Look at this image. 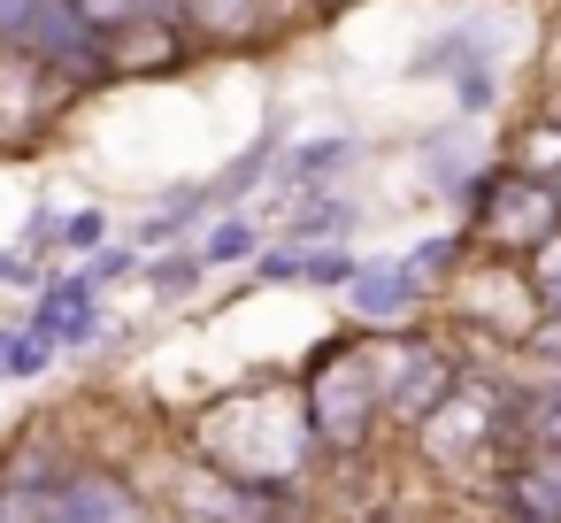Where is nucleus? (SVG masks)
Returning <instances> with one entry per match:
<instances>
[{"label": "nucleus", "instance_id": "obj_1", "mask_svg": "<svg viewBox=\"0 0 561 523\" xmlns=\"http://www.w3.org/2000/svg\"><path fill=\"white\" fill-rule=\"evenodd\" d=\"M300 416H308V439L316 454L346 462L377 439L385 423V385H377V362L369 346H346V339H323L300 369Z\"/></svg>", "mask_w": 561, "mask_h": 523}, {"label": "nucleus", "instance_id": "obj_2", "mask_svg": "<svg viewBox=\"0 0 561 523\" xmlns=\"http://www.w3.org/2000/svg\"><path fill=\"white\" fill-rule=\"evenodd\" d=\"M16 55L55 86V93H78V86H101L116 70V32L85 9V0H39L16 32Z\"/></svg>", "mask_w": 561, "mask_h": 523}, {"label": "nucleus", "instance_id": "obj_3", "mask_svg": "<svg viewBox=\"0 0 561 523\" xmlns=\"http://www.w3.org/2000/svg\"><path fill=\"white\" fill-rule=\"evenodd\" d=\"M561 231V193L553 178H530V170H492L477 178V239L484 247H507V254H530L538 239Z\"/></svg>", "mask_w": 561, "mask_h": 523}, {"label": "nucleus", "instance_id": "obj_4", "mask_svg": "<svg viewBox=\"0 0 561 523\" xmlns=\"http://www.w3.org/2000/svg\"><path fill=\"white\" fill-rule=\"evenodd\" d=\"M369 362H377V385H385V416L392 423H431L446 408V393L461 385V362L446 346H423V339H392L385 331L369 346Z\"/></svg>", "mask_w": 561, "mask_h": 523}, {"label": "nucleus", "instance_id": "obj_5", "mask_svg": "<svg viewBox=\"0 0 561 523\" xmlns=\"http://www.w3.org/2000/svg\"><path fill=\"white\" fill-rule=\"evenodd\" d=\"M47 523H162V515L147 508V492H139L124 469H108V462H78V469L55 477Z\"/></svg>", "mask_w": 561, "mask_h": 523}, {"label": "nucleus", "instance_id": "obj_6", "mask_svg": "<svg viewBox=\"0 0 561 523\" xmlns=\"http://www.w3.org/2000/svg\"><path fill=\"white\" fill-rule=\"evenodd\" d=\"M346 300H354V316H362L369 331H400V323H415V316H423L431 285L415 277V262H408V254H400V262H354Z\"/></svg>", "mask_w": 561, "mask_h": 523}, {"label": "nucleus", "instance_id": "obj_7", "mask_svg": "<svg viewBox=\"0 0 561 523\" xmlns=\"http://www.w3.org/2000/svg\"><path fill=\"white\" fill-rule=\"evenodd\" d=\"M32 331H39V339H55V346H85V339L101 331V277H93V270H70V277L39 285Z\"/></svg>", "mask_w": 561, "mask_h": 523}, {"label": "nucleus", "instance_id": "obj_8", "mask_svg": "<svg viewBox=\"0 0 561 523\" xmlns=\"http://www.w3.org/2000/svg\"><path fill=\"white\" fill-rule=\"evenodd\" d=\"M346 155H354V147H346L339 132H331V139H293V147H285V162H277L270 178H277V185H293V193H316L323 178H339V170H346Z\"/></svg>", "mask_w": 561, "mask_h": 523}, {"label": "nucleus", "instance_id": "obj_9", "mask_svg": "<svg viewBox=\"0 0 561 523\" xmlns=\"http://www.w3.org/2000/svg\"><path fill=\"white\" fill-rule=\"evenodd\" d=\"M254 24H262V0H185V32H193V39L231 47V39H247Z\"/></svg>", "mask_w": 561, "mask_h": 523}, {"label": "nucleus", "instance_id": "obj_10", "mask_svg": "<svg viewBox=\"0 0 561 523\" xmlns=\"http://www.w3.org/2000/svg\"><path fill=\"white\" fill-rule=\"evenodd\" d=\"M262 254V224L247 216V208H224L216 224H208V239H201V262L208 270H231V262H254Z\"/></svg>", "mask_w": 561, "mask_h": 523}, {"label": "nucleus", "instance_id": "obj_11", "mask_svg": "<svg viewBox=\"0 0 561 523\" xmlns=\"http://www.w3.org/2000/svg\"><path fill=\"white\" fill-rule=\"evenodd\" d=\"M55 369V339H39L32 323L24 331H0V385H32Z\"/></svg>", "mask_w": 561, "mask_h": 523}, {"label": "nucleus", "instance_id": "obj_12", "mask_svg": "<svg viewBox=\"0 0 561 523\" xmlns=\"http://www.w3.org/2000/svg\"><path fill=\"white\" fill-rule=\"evenodd\" d=\"M507 170L553 178V170H561V116H538V124H523V139L507 147Z\"/></svg>", "mask_w": 561, "mask_h": 523}, {"label": "nucleus", "instance_id": "obj_13", "mask_svg": "<svg viewBox=\"0 0 561 523\" xmlns=\"http://www.w3.org/2000/svg\"><path fill=\"white\" fill-rule=\"evenodd\" d=\"M339 231H346V201H339V193H308V201L293 208V224H285L293 247H316V239H339Z\"/></svg>", "mask_w": 561, "mask_h": 523}, {"label": "nucleus", "instance_id": "obj_14", "mask_svg": "<svg viewBox=\"0 0 561 523\" xmlns=\"http://www.w3.org/2000/svg\"><path fill=\"white\" fill-rule=\"evenodd\" d=\"M530 293H538L546 316H561V231L530 247Z\"/></svg>", "mask_w": 561, "mask_h": 523}, {"label": "nucleus", "instance_id": "obj_15", "mask_svg": "<svg viewBox=\"0 0 561 523\" xmlns=\"http://www.w3.org/2000/svg\"><path fill=\"white\" fill-rule=\"evenodd\" d=\"M354 254L346 247H300V285H346Z\"/></svg>", "mask_w": 561, "mask_h": 523}, {"label": "nucleus", "instance_id": "obj_16", "mask_svg": "<svg viewBox=\"0 0 561 523\" xmlns=\"http://www.w3.org/2000/svg\"><path fill=\"white\" fill-rule=\"evenodd\" d=\"M408 262H415V277H423V285H438V277H454V262H461V239H454V231H438V239H423Z\"/></svg>", "mask_w": 561, "mask_h": 523}, {"label": "nucleus", "instance_id": "obj_17", "mask_svg": "<svg viewBox=\"0 0 561 523\" xmlns=\"http://www.w3.org/2000/svg\"><path fill=\"white\" fill-rule=\"evenodd\" d=\"M62 247H70V254H101V247H108V216H101V208L62 216Z\"/></svg>", "mask_w": 561, "mask_h": 523}, {"label": "nucleus", "instance_id": "obj_18", "mask_svg": "<svg viewBox=\"0 0 561 523\" xmlns=\"http://www.w3.org/2000/svg\"><path fill=\"white\" fill-rule=\"evenodd\" d=\"M201 270H208V262H201V247H193V254H178V262H154L147 277H154V293H162V300H178V293H193V285H201Z\"/></svg>", "mask_w": 561, "mask_h": 523}, {"label": "nucleus", "instance_id": "obj_19", "mask_svg": "<svg viewBox=\"0 0 561 523\" xmlns=\"http://www.w3.org/2000/svg\"><path fill=\"white\" fill-rule=\"evenodd\" d=\"M131 270H139V247H101V254H93V277H101V285H108V277H131Z\"/></svg>", "mask_w": 561, "mask_h": 523}, {"label": "nucleus", "instance_id": "obj_20", "mask_svg": "<svg viewBox=\"0 0 561 523\" xmlns=\"http://www.w3.org/2000/svg\"><path fill=\"white\" fill-rule=\"evenodd\" d=\"M553 193H561V170H553Z\"/></svg>", "mask_w": 561, "mask_h": 523}]
</instances>
